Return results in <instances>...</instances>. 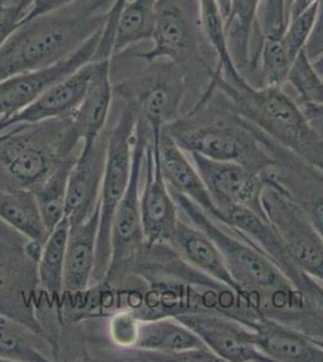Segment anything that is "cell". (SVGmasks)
Here are the masks:
<instances>
[{
	"instance_id": "4dcf8cb0",
	"label": "cell",
	"mask_w": 323,
	"mask_h": 362,
	"mask_svg": "<svg viewBox=\"0 0 323 362\" xmlns=\"http://www.w3.org/2000/svg\"><path fill=\"white\" fill-rule=\"evenodd\" d=\"M286 6L287 0H263L257 16L261 35L285 30L287 23Z\"/></svg>"
},
{
	"instance_id": "4fadbf2b",
	"label": "cell",
	"mask_w": 323,
	"mask_h": 362,
	"mask_svg": "<svg viewBox=\"0 0 323 362\" xmlns=\"http://www.w3.org/2000/svg\"><path fill=\"white\" fill-rule=\"evenodd\" d=\"M90 75L92 62L87 63L73 74L52 85L23 110L10 119L0 121V133L13 126L41 124L70 117L76 112L85 97Z\"/></svg>"
},
{
	"instance_id": "8d00e7d4",
	"label": "cell",
	"mask_w": 323,
	"mask_h": 362,
	"mask_svg": "<svg viewBox=\"0 0 323 362\" xmlns=\"http://www.w3.org/2000/svg\"><path fill=\"white\" fill-rule=\"evenodd\" d=\"M299 104V103H298ZM314 132L323 141V104H299Z\"/></svg>"
},
{
	"instance_id": "f35d334b",
	"label": "cell",
	"mask_w": 323,
	"mask_h": 362,
	"mask_svg": "<svg viewBox=\"0 0 323 362\" xmlns=\"http://www.w3.org/2000/svg\"><path fill=\"white\" fill-rule=\"evenodd\" d=\"M33 1L34 0H8V4L16 5L18 8H22L25 13H27V10Z\"/></svg>"
},
{
	"instance_id": "60d3db41",
	"label": "cell",
	"mask_w": 323,
	"mask_h": 362,
	"mask_svg": "<svg viewBox=\"0 0 323 362\" xmlns=\"http://www.w3.org/2000/svg\"><path fill=\"white\" fill-rule=\"evenodd\" d=\"M312 62L315 64L316 69L319 70V74L323 76V54L322 56H319L315 61H312Z\"/></svg>"
},
{
	"instance_id": "8fae6325",
	"label": "cell",
	"mask_w": 323,
	"mask_h": 362,
	"mask_svg": "<svg viewBox=\"0 0 323 362\" xmlns=\"http://www.w3.org/2000/svg\"><path fill=\"white\" fill-rule=\"evenodd\" d=\"M174 317L192 329L222 361L273 362L256 346L254 329L229 314L199 310Z\"/></svg>"
},
{
	"instance_id": "b9f144b4",
	"label": "cell",
	"mask_w": 323,
	"mask_h": 362,
	"mask_svg": "<svg viewBox=\"0 0 323 362\" xmlns=\"http://www.w3.org/2000/svg\"><path fill=\"white\" fill-rule=\"evenodd\" d=\"M312 338H314V341H315L316 344H317V346H321V348H322V349H323L322 338H317V337H312Z\"/></svg>"
},
{
	"instance_id": "2e32d148",
	"label": "cell",
	"mask_w": 323,
	"mask_h": 362,
	"mask_svg": "<svg viewBox=\"0 0 323 362\" xmlns=\"http://www.w3.org/2000/svg\"><path fill=\"white\" fill-rule=\"evenodd\" d=\"M167 245L187 266L230 288L245 307L242 288L230 274L221 251L201 228L179 220Z\"/></svg>"
},
{
	"instance_id": "3957f363",
	"label": "cell",
	"mask_w": 323,
	"mask_h": 362,
	"mask_svg": "<svg viewBox=\"0 0 323 362\" xmlns=\"http://www.w3.org/2000/svg\"><path fill=\"white\" fill-rule=\"evenodd\" d=\"M218 107L222 112L210 119L187 112L163 132L172 136L184 153L239 163L258 172L276 168L278 144L245 119Z\"/></svg>"
},
{
	"instance_id": "9a60e30c",
	"label": "cell",
	"mask_w": 323,
	"mask_h": 362,
	"mask_svg": "<svg viewBox=\"0 0 323 362\" xmlns=\"http://www.w3.org/2000/svg\"><path fill=\"white\" fill-rule=\"evenodd\" d=\"M111 69L112 61H92L86 93L76 112L70 116L75 138L83 143L81 153L90 151L107 126L114 97Z\"/></svg>"
},
{
	"instance_id": "ffe728a7",
	"label": "cell",
	"mask_w": 323,
	"mask_h": 362,
	"mask_svg": "<svg viewBox=\"0 0 323 362\" xmlns=\"http://www.w3.org/2000/svg\"><path fill=\"white\" fill-rule=\"evenodd\" d=\"M134 349L162 354H180L191 350L208 349L192 329L175 317L141 320Z\"/></svg>"
},
{
	"instance_id": "e575fe53",
	"label": "cell",
	"mask_w": 323,
	"mask_h": 362,
	"mask_svg": "<svg viewBox=\"0 0 323 362\" xmlns=\"http://www.w3.org/2000/svg\"><path fill=\"white\" fill-rule=\"evenodd\" d=\"M297 199V198H295ZM300 206H303L311 223L323 239V191L319 194L309 198H298Z\"/></svg>"
},
{
	"instance_id": "74e56055",
	"label": "cell",
	"mask_w": 323,
	"mask_h": 362,
	"mask_svg": "<svg viewBox=\"0 0 323 362\" xmlns=\"http://www.w3.org/2000/svg\"><path fill=\"white\" fill-rule=\"evenodd\" d=\"M316 1L317 0H287V21L292 17H295L305 11L307 8H310L311 5L315 4Z\"/></svg>"
},
{
	"instance_id": "52a82bcc",
	"label": "cell",
	"mask_w": 323,
	"mask_h": 362,
	"mask_svg": "<svg viewBox=\"0 0 323 362\" xmlns=\"http://www.w3.org/2000/svg\"><path fill=\"white\" fill-rule=\"evenodd\" d=\"M150 136V128L139 116L135 128L131 179L122 199L114 210L111 223V259L107 276L123 262L131 259L136 249L145 244L140 209L139 185L145 151Z\"/></svg>"
},
{
	"instance_id": "83f0119b",
	"label": "cell",
	"mask_w": 323,
	"mask_h": 362,
	"mask_svg": "<svg viewBox=\"0 0 323 362\" xmlns=\"http://www.w3.org/2000/svg\"><path fill=\"white\" fill-rule=\"evenodd\" d=\"M286 83L295 88L299 104H323V76L305 49L290 64Z\"/></svg>"
},
{
	"instance_id": "4316f807",
	"label": "cell",
	"mask_w": 323,
	"mask_h": 362,
	"mask_svg": "<svg viewBox=\"0 0 323 362\" xmlns=\"http://www.w3.org/2000/svg\"><path fill=\"white\" fill-rule=\"evenodd\" d=\"M256 64L259 66L257 87L283 86L286 83L292 61L283 42V32L263 34L254 57V70Z\"/></svg>"
},
{
	"instance_id": "30bf717a",
	"label": "cell",
	"mask_w": 323,
	"mask_h": 362,
	"mask_svg": "<svg viewBox=\"0 0 323 362\" xmlns=\"http://www.w3.org/2000/svg\"><path fill=\"white\" fill-rule=\"evenodd\" d=\"M151 133L145 151V182L140 194V209L145 245H165L179 223V209L170 194L160 165V138Z\"/></svg>"
},
{
	"instance_id": "d6986e66",
	"label": "cell",
	"mask_w": 323,
	"mask_h": 362,
	"mask_svg": "<svg viewBox=\"0 0 323 362\" xmlns=\"http://www.w3.org/2000/svg\"><path fill=\"white\" fill-rule=\"evenodd\" d=\"M99 220L100 202L90 218L70 226L63 278L64 293H83L90 286L95 272Z\"/></svg>"
},
{
	"instance_id": "e0dca14e",
	"label": "cell",
	"mask_w": 323,
	"mask_h": 362,
	"mask_svg": "<svg viewBox=\"0 0 323 362\" xmlns=\"http://www.w3.org/2000/svg\"><path fill=\"white\" fill-rule=\"evenodd\" d=\"M160 156L162 172L169 189L182 194L196 203L205 214L223 226H229L228 220L217 208L189 155L176 144L175 140L162 131L160 138Z\"/></svg>"
},
{
	"instance_id": "5bb4252c",
	"label": "cell",
	"mask_w": 323,
	"mask_h": 362,
	"mask_svg": "<svg viewBox=\"0 0 323 362\" xmlns=\"http://www.w3.org/2000/svg\"><path fill=\"white\" fill-rule=\"evenodd\" d=\"M107 138L109 134L99 136L90 151L78 155L71 168L66 206L70 226L83 223L98 204L107 165Z\"/></svg>"
},
{
	"instance_id": "d6a6232c",
	"label": "cell",
	"mask_w": 323,
	"mask_h": 362,
	"mask_svg": "<svg viewBox=\"0 0 323 362\" xmlns=\"http://www.w3.org/2000/svg\"><path fill=\"white\" fill-rule=\"evenodd\" d=\"M23 16L25 11L22 8L8 4V0H0V47L20 25Z\"/></svg>"
},
{
	"instance_id": "9c48e42d",
	"label": "cell",
	"mask_w": 323,
	"mask_h": 362,
	"mask_svg": "<svg viewBox=\"0 0 323 362\" xmlns=\"http://www.w3.org/2000/svg\"><path fill=\"white\" fill-rule=\"evenodd\" d=\"M151 40L152 49L135 54V59L146 64L165 59L186 73H189V66L196 64L209 68L201 56L192 25L181 0H157Z\"/></svg>"
},
{
	"instance_id": "6da1fadb",
	"label": "cell",
	"mask_w": 323,
	"mask_h": 362,
	"mask_svg": "<svg viewBox=\"0 0 323 362\" xmlns=\"http://www.w3.org/2000/svg\"><path fill=\"white\" fill-rule=\"evenodd\" d=\"M109 1L78 0L66 8L20 22L0 47V81L66 61L102 30Z\"/></svg>"
},
{
	"instance_id": "277c9868",
	"label": "cell",
	"mask_w": 323,
	"mask_h": 362,
	"mask_svg": "<svg viewBox=\"0 0 323 362\" xmlns=\"http://www.w3.org/2000/svg\"><path fill=\"white\" fill-rule=\"evenodd\" d=\"M138 119L139 112L134 104L123 100L116 124L107 138V165L99 196L100 220L95 272L92 278L95 283H102L107 279L110 268L111 223L114 210L122 199L131 179L135 128Z\"/></svg>"
},
{
	"instance_id": "f546056e",
	"label": "cell",
	"mask_w": 323,
	"mask_h": 362,
	"mask_svg": "<svg viewBox=\"0 0 323 362\" xmlns=\"http://www.w3.org/2000/svg\"><path fill=\"white\" fill-rule=\"evenodd\" d=\"M140 321L131 309L114 314L110 321L111 339L114 344L126 349H134L139 334Z\"/></svg>"
},
{
	"instance_id": "d4e9b609",
	"label": "cell",
	"mask_w": 323,
	"mask_h": 362,
	"mask_svg": "<svg viewBox=\"0 0 323 362\" xmlns=\"http://www.w3.org/2000/svg\"><path fill=\"white\" fill-rule=\"evenodd\" d=\"M76 158L68 156L59 160L52 173L37 189H33L44 223L49 233L66 218L68 180Z\"/></svg>"
},
{
	"instance_id": "44dd1931",
	"label": "cell",
	"mask_w": 323,
	"mask_h": 362,
	"mask_svg": "<svg viewBox=\"0 0 323 362\" xmlns=\"http://www.w3.org/2000/svg\"><path fill=\"white\" fill-rule=\"evenodd\" d=\"M0 220L29 242L44 245L49 238V232L32 189L17 187L0 192Z\"/></svg>"
},
{
	"instance_id": "836d02e7",
	"label": "cell",
	"mask_w": 323,
	"mask_h": 362,
	"mask_svg": "<svg viewBox=\"0 0 323 362\" xmlns=\"http://www.w3.org/2000/svg\"><path fill=\"white\" fill-rule=\"evenodd\" d=\"M317 17L315 27L307 42L305 51L309 57L315 61L323 54V0H317Z\"/></svg>"
},
{
	"instance_id": "7c38bea8",
	"label": "cell",
	"mask_w": 323,
	"mask_h": 362,
	"mask_svg": "<svg viewBox=\"0 0 323 362\" xmlns=\"http://www.w3.org/2000/svg\"><path fill=\"white\" fill-rule=\"evenodd\" d=\"M102 32V30H100ZM100 32L90 37L66 61L47 69L15 75L0 81V121L10 119L45 92L87 63L92 62L98 45Z\"/></svg>"
},
{
	"instance_id": "8992f818",
	"label": "cell",
	"mask_w": 323,
	"mask_h": 362,
	"mask_svg": "<svg viewBox=\"0 0 323 362\" xmlns=\"http://www.w3.org/2000/svg\"><path fill=\"white\" fill-rule=\"evenodd\" d=\"M148 66L140 74L116 83L114 92L123 100L134 104L150 132L162 133L181 117L187 73L168 61Z\"/></svg>"
},
{
	"instance_id": "484cf974",
	"label": "cell",
	"mask_w": 323,
	"mask_h": 362,
	"mask_svg": "<svg viewBox=\"0 0 323 362\" xmlns=\"http://www.w3.org/2000/svg\"><path fill=\"white\" fill-rule=\"evenodd\" d=\"M157 0H128L119 16L114 37V56L140 42L150 40Z\"/></svg>"
},
{
	"instance_id": "1f68e13d",
	"label": "cell",
	"mask_w": 323,
	"mask_h": 362,
	"mask_svg": "<svg viewBox=\"0 0 323 362\" xmlns=\"http://www.w3.org/2000/svg\"><path fill=\"white\" fill-rule=\"evenodd\" d=\"M295 286L307 300V312L319 329H323V286L315 278L304 273Z\"/></svg>"
},
{
	"instance_id": "d590c367",
	"label": "cell",
	"mask_w": 323,
	"mask_h": 362,
	"mask_svg": "<svg viewBox=\"0 0 323 362\" xmlns=\"http://www.w3.org/2000/svg\"><path fill=\"white\" fill-rule=\"evenodd\" d=\"M76 1L78 0H34L20 22L29 21V20L41 16V15L52 13V11L59 10V8L74 4Z\"/></svg>"
},
{
	"instance_id": "ba28073f",
	"label": "cell",
	"mask_w": 323,
	"mask_h": 362,
	"mask_svg": "<svg viewBox=\"0 0 323 362\" xmlns=\"http://www.w3.org/2000/svg\"><path fill=\"white\" fill-rule=\"evenodd\" d=\"M187 155L222 213L230 208H245L266 220L261 202L266 172L233 162L210 160L198 153Z\"/></svg>"
},
{
	"instance_id": "f1b7e54d",
	"label": "cell",
	"mask_w": 323,
	"mask_h": 362,
	"mask_svg": "<svg viewBox=\"0 0 323 362\" xmlns=\"http://www.w3.org/2000/svg\"><path fill=\"white\" fill-rule=\"evenodd\" d=\"M316 17L317 3L287 21L286 28L283 30V42L292 62L307 47V42L315 27Z\"/></svg>"
},
{
	"instance_id": "7a4b0ae2",
	"label": "cell",
	"mask_w": 323,
	"mask_h": 362,
	"mask_svg": "<svg viewBox=\"0 0 323 362\" xmlns=\"http://www.w3.org/2000/svg\"><path fill=\"white\" fill-rule=\"evenodd\" d=\"M209 100L242 117L283 148L323 174V141L314 132L302 107L283 86L229 85L221 75L209 73V83L196 105Z\"/></svg>"
},
{
	"instance_id": "5b68a950",
	"label": "cell",
	"mask_w": 323,
	"mask_h": 362,
	"mask_svg": "<svg viewBox=\"0 0 323 362\" xmlns=\"http://www.w3.org/2000/svg\"><path fill=\"white\" fill-rule=\"evenodd\" d=\"M266 175L261 202L266 221L295 266L323 283V239L275 169L266 170Z\"/></svg>"
},
{
	"instance_id": "ac0fdd59",
	"label": "cell",
	"mask_w": 323,
	"mask_h": 362,
	"mask_svg": "<svg viewBox=\"0 0 323 362\" xmlns=\"http://www.w3.org/2000/svg\"><path fill=\"white\" fill-rule=\"evenodd\" d=\"M246 325L256 332L258 349L273 362H323V349L310 334L281 321L258 314Z\"/></svg>"
},
{
	"instance_id": "7402d4cb",
	"label": "cell",
	"mask_w": 323,
	"mask_h": 362,
	"mask_svg": "<svg viewBox=\"0 0 323 362\" xmlns=\"http://www.w3.org/2000/svg\"><path fill=\"white\" fill-rule=\"evenodd\" d=\"M198 11L201 32L216 54V68L211 73L221 75L232 86H242L249 83L237 70L230 54L225 16L217 0H198Z\"/></svg>"
},
{
	"instance_id": "ab89813d",
	"label": "cell",
	"mask_w": 323,
	"mask_h": 362,
	"mask_svg": "<svg viewBox=\"0 0 323 362\" xmlns=\"http://www.w3.org/2000/svg\"><path fill=\"white\" fill-rule=\"evenodd\" d=\"M217 3L220 5L222 13H223V16H225V20L227 16H228L229 8H230V3H232V0H217Z\"/></svg>"
},
{
	"instance_id": "603a6c76",
	"label": "cell",
	"mask_w": 323,
	"mask_h": 362,
	"mask_svg": "<svg viewBox=\"0 0 323 362\" xmlns=\"http://www.w3.org/2000/svg\"><path fill=\"white\" fill-rule=\"evenodd\" d=\"M69 232L70 221L66 216L49 233L37 259V280L49 296L56 300H59L64 293L63 278Z\"/></svg>"
},
{
	"instance_id": "cb8c5ba5",
	"label": "cell",
	"mask_w": 323,
	"mask_h": 362,
	"mask_svg": "<svg viewBox=\"0 0 323 362\" xmlns=\"http://www.w3.org/2000/svg\"><path fill=\"white\" fill-rule=\"evenodd\" d=\"M41 338L33 327L0 313V361L46 362Z\"/></svg>"
}]
</instances>
